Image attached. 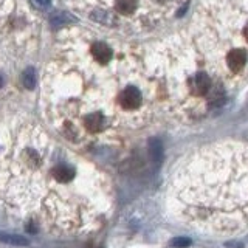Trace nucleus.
<instances>
[{
  "instance_id": "f03ea898",
  "label": "nucleus",
  "mask_w": 248,
  "mask_h": 248,
  "mask_svg": "<svg viewBox=\"0 0 248 248\" xmlns=\"http://www.w3.org/2000/svg\"><path fill=\"white\" fill-rule=\"evenodd\" d=\"M180 213L194 225L216 231L248 228V154L214 149L197 155L175 183Z\"/></svg>"
},
{
  "instance_id": "6e6552de",
  "label": "nucleus",
  "mask_w": 248,
  "mask_h": 248,
  "mask_svg": "<svg viewBox=\"0 0 248 248\" xmlns=\"http://www.w3.org/2000/svg\"><path fill=\"white\" fill-rule=\"evenodd\" d=\"M0 240L5 242V244H11V245H28V240L20 237V236H5V234H0Z\"/></svg>"
},
{
  "instance_id": "9b49d317",
  "label": "nucleus",
  "mask_w": 248,
  "mask_h": 248,
  "mask_svg": "<svg viewBox=\"0 0 248 248\" xmlns=\"http://www.w3.org/2000/svg\"><path fill=\"white\" fill-rule=\"evenodd\" d=\"M245 37H247V41H248V23H247V27H245Z\"/></svg>"
},
{
  "instance_id": "423d86ee",
  "label": "nucleus",
  "mask_w": 248,
  "mask_h": 248,
  "mask_svg": "<svg viewBox=\"0 0 248 248\" xmlns=\"http://www.w3.org/2000/svg\"><path fill=\"white\" fill-rule=\"evenodd\" d=\"M147 154H149V158L155 163V165H158L163 158V144L158 138H151L149 141H147Z\"/></svg>"
},
{
  "instance_id": "20e7f679",
  "label": "nucleus",
  "mask_w": 248,
  "mask_h": 248,
  "mask_svg": "<svg viewBox=\"0 0 248 248\" xmlns=\"http://www.w3.org/2000/svg\"><path fill=\"white\" fill-rule=\"evenodd\" d=\"M34 16L28 11L22 0H0V33H6L10 37L23 36L31 37Z\"/></svg>"
},
{
  "instance_id": "7ed1b4c3",
  "label": "nucleus",
  "mask_w": 248,
  "mask_h": 248,
  "mask_svg": "<svg viewBox=\"0 0 248 248\" xmlns=\"http://www.w3.org/2000/svg\"><path fill=\"white\" fill-rule=\"evenodd\" d=\"M73 10L95 25L120 28L129 23L137 28L152 25L175 10L180 0H68Z\"/></svg>"
},
{
  "instance_id": "39448f33",
  "label": "nucleus",
  "mask_w": 248,
  "mask_h": 248,
  "mask_svg": "<svg viewBox=\"0 0 248 248\" xmlns=\"http://www.w3.org/2000/svg\"><path fill=\"white\" fill-rule=\"evenodd\" d=\"M247 64V53L240 48H236V50H231L227 56V65L230 70L232 72H239V70H242Z\"/></svg>"
},
{
  "instance_id": "1a4fd4ad",
  "label": "nucleus",
  "mask_w": 248,
  "mask_h": 248,
  "mask_svg": "<svg viewBox=\"0 0 248 248\" xmlns=\"http://www.w3.org/2000/svg\"><path fill=\"white\" fill-rule=\"evenodd\" d=\"M170 245L175 247V248H186L191 245V239L188 237H175L170 240Z\"/></svg>"
},
{
  "instance_id": "0eeeda50",
  "label": "nucleus",
  "mask_w": 248,
  "mask_h": 248,
  "mask_svg": "<svg viewBox=\"0 0 248 248\" xmlns=\"http://www.w3.org/2000/svg\"><path fill=\"white\" fill-rule=\"evenodd\" d=\"M20 82L27 90H33L36 87V73L34 68H27L23 70L20 75Z\"/></svg>"
},
{
  "instance_id": "9d476101",
  "label": "nucleus",
  "mask_w": 248,
  "mask_h": 248,
  "mask_svg": "<svg viewBox=\"0 0 248 248\" xmlns=\"http://www.w3.org/2000/svg\"><path fill=\"white\" fill-rule=\"evenodd\" d=\"M33 3H34L37 8H42V10H46V8H50L51 0H33Z\"/></svg>"
},
{
  "instance_id": "f257e3e1",
  "label": "nucleus",
  "mask_w": 248,
  "mask_h": 248,
  "mask_svg": "<svg viewBox=\"0 0 248 248\" xmlns=\"http://www.w3.org/2000/svg\"><path fill=\"white\" fill-rule=\"evenodd\" d=\"M144 62L112 28L65 27L42 76L44 110L72 144H107L149 118Z\"/></svg>"
}]
</instances>
